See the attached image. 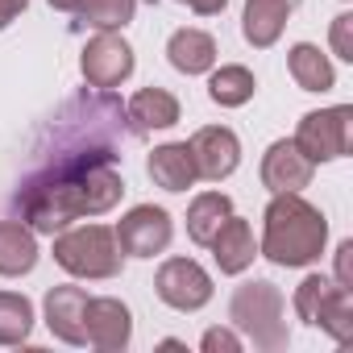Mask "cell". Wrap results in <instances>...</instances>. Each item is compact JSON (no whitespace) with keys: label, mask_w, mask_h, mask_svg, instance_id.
I'll return each mask as SVG.
<instances>
[{"label":"cell","mask_w":353,"mask_h":353,"mask_svg":"<svg viewBox=\"0 0 353 353\" xmlns=\"http://www.w3.org/2000/svg\"><path fill=\"white\" fill-rule=\"evenodd\" d=\"M121 129L125 104L112 92L83 88L46 121V137L34 145V166L21 174L13 192V208L21 225L42 237L59 229L104 216L121 204Z\"/></svg>","instance_id":"obj_1"},{"label":"cell","mask_w":353,"mask_h":353,"mask_svg":"<svg viewBox=\"0 0 353 353\" xmlns=\"http://www.w3.org/2000/svg\"><path fill=\"white\" fill-rule=\"evenodd\" d=\"M324 250H328V216L316 204H307L299 192H274L262 212L258 258L283 270H303L316 266Z\"/></svg>","instance_id":"obj_2"},{"label":"cell","mask_w":353,"mask_h":353,"mask_svg":"<svg viewBox=\"0 0 353 353\" xmlns=\"http://www.w3.org/2000/svg\"><path fill=\"white\" fill-rule=\"evenodd\" d=\"M229 324L241 332L262 353H283L291 345V324H287V295L270 279H250L233 291L229 299Z\"/></svg>","instance_id":"obj_3"},{"label":"cell","mask_w":353,"mask_h":353,"mask_svg":"<svg viewBox=\"0 0 353 353\" xmlns=\"http://www.w3.org/2000/svg\"><path fill=\"white\" fill-rule=\"evenodd\" d=\"M50 258L71 274V279H88V283H104L117 279L125 266V254L117 245V233L108 225H67L54 233V250Z\"/></svg>","instance_id":"obj_4"},{"label":"cell","mask_w":353,"mask_h":353,"mask_svg":"<svg viewBox=\"0 0 353 353\" xmlns=\"http://www.w3.org/2000/svg\"><path fill=\"white\" fill-rule=\"evenodd\" d=\"M291 307H295V316L307 328H320V332H328L341 345L353 336V291L336 287L328 274H307L295 287Z\"/></svg>","instance_id":"obj_5"},{"label":"cell","mask_w":353,"mask_h":353,"mask_svg":"<svg viewBox=\"0 0 353 353\" xmlns=\"http://www.w3.org/2000/svg\"><path fill=\"white\" fill-rule=\"evenodd\" d=\"M349 129H353V108L349 104H332V108L303 112L291 141L320 166V162H336V158L349 154Z\"/></svg>","instance_id":"obj_6"},{"label":"cell","mask_w":353,"mask_h":353,"mask_svg":"<svg viewBox=\"0 0 353 353\" xmlns=\"http://www.w3.org/2000/svg\"><path fill=\"white\" fill-rule=\"evenodd\" d=\"M212 274L196 258H166L154 274V295L174 312H200L212 303Z\"/></svg>","instance_id":"obj_7"},{"label":"cell","mask_w":353,"mask_h":353,"mask_svg":"<svg viewBox=\"0 0 353 353\" xmlns=\"http://www.w3.org/2000/svg\"><path fill=\"white\" fill-rule=\"evenodd\" d=\"M133 67H137V59H133V46L121 38V30H100V34L88 38V46L79 50L83 83H88V88H100V92L121 88V83L133 75Z\"/></svg>","instance_id":"obj_8"},{"label":"cell","mask_w":353,"mask_h":353,"mask_svg":"<svg viewBox=\"0 0 353 353\" xmlns=\"http://www.w3.org/2000/svg\"><path fill=\"white\" fill-rule=\"evenodd\" d=\"M117 245L125 258H158L170 250L174 241V221L166 208L158 204H133L121 221H117Z\"/></svg>","instance_id":"obj_9"},{"label":"cell","mask_w":353,"mask_h":353,"mask_svg":"<svg viewBox=\"0 0 353 353\" xmlns=\"http://www.w3.org/2000/svg\"><path fill=\"white\" fill-rule=\"evenodd\" d=\"M188 154H192V166H196V179L225 183L241 166V137L229 125H204L188 137Z\"/></svg>","instance_id":"obj_10"},{"label":"cell","mask_w":353,"mask_h":353,"mask_svg":"<svg viewBox=\"0 0 353 353\" xmlns=\"http://www.w3.org/2000/svg\"><path fill=\"white\" fill-rule=\"evenodd\" d=\"M88 291L75 287V283H63V287H50L46 299H42V312H46V328L54 341L63 345H88Z\"/></svg>","instance_id":"obj_11"},{"label":"cell","mask_w":353,"mask_h":353,"mask_svg":"<svg viewBox=\"0 0 353 353\" xmlns=\"http://www.w3.org/2000/svg\"><path fill=\"white\" fill-rule=\"evenodd\" d=\"M258 174H262V188H266L270 196H274V192H303V188L312 183V174H316V162H312L291 137H279V141L266 145Z\"/></svg>","instance_id":"obj_12"},{"label":"cell","mask_w":353,"mask_h":353,"mask_svg":"<svg viewBox=\"0 0 353 353\" xmlns=\"http://www.w3.org/2000/svg\"><path fill=\"white\" fill-rule=\"evenodd\" d=\"M133 341V312L117 295H92L88 299V345L100 353H121Z\"/></svg>","instance_id":"obj_13"},{"label":"cell","mask_w":353,"mask_h":353,"mask_svg":"<svg viewBox=\"0 0 353 353\" xmlns=\"http://www.w3.org/2000/svg\"><path fill=\"white\" fill-rule=\"evenodd\" d=\"M183 108L174 100V92L166 88H137L125 104V125L133 137H150V133H162L170 125H179Z\"/></svg>","instance_id":"obj_14"},{"label":"cell","mask_w":353,"mask_h":353,"mask_svg":"<svg viewBox=\"0 0 353 353\" xmlns=\"http://www.w3.org/2000/svg\"><path fill=\"white\" fill-rule=\"evenodd\" d=\"M208 250H212V262H216L221 274H245V270L254 266V258H258L254 225L233 212V216L216 229V237L208 241Z\"/></svg>","instance_id":"obj_15"},{"label":"cell","mask_w":353,"mask_h":353,"mask_svg":"<svg viewBox=\"0 0 353 353\" xmlns=\"http://www.w3.org/2000/svg\"><path fill=\"white\" fill-rule=\"evenodd\" d=\"M295 9H299V0H245L241 38L254 50H270L283 38V30H287V21H291Z\"/></svg>","instance_id":"obj_16"},{"label":"cell","mask_w":353,"mask_h":353,"mask_svg":"<svg viewBox=\"0 0 353 353\" xmlns=\"http://www.w3.org/2000/svg\"><path fill=\"white\" fill-rule=\"evenodd\" d=\"M216 38L208 30H196V26H183V30H174L166 38V63L179 71V75H208L216 67Z\"/></svg>","instance_id":"obj_17"},{"label":"cell","mask_w":353,"mask_h":353,"mask_svg":"<svg viewBox=\"0 0 353 353\" xmlns=\"http://www.w3.org/2000/svg\"><path fill=\"white\" fill-rule=\"evenodd\" d=\"M145 174L154 179V188L179 196L188 188H196V166H192V154H188V141H166V145H154V154L145 158Z\"/></svg>","instance_id":"obj_18"},{"label":"cell","mask_w":353,"mask_h":353,"mask_svg":"<svg viewBox=\"0 0 353 353\" xmlns=\"http://www.w3.org/2000/svg\"><path fill=\"white\" fill-rule=\"evenodd\" d=\"M38 233L21 221H0V279H26L38 266Z\"/></svg>","instance_id":"obj_19"},{"label":"cell","mask_w":353,"mask_h":353,"mask_svg":"<svg viewBox=\"0 0 353 353\" xmlns=\"http://www.w3.org/2000/svg\"><path fill=\"white\" fill-rule=\"evenodd\" d=\"M287 71L303 92H332L336 88V67L316 42H295L287 50Z\"/></svg>","instance_id":"obj_20"},{"label":"cell","mask_w":353,"mask_h":353,"mask_svg":"<svg viewBox=\"0 0 353 353\" xmlns=\"http://www.w3.org/2000/svg\"><path fill=\"white\" fill-rule=\"evenodd\" d=\"M254 92H258V79L241 63H225V67L208 71V100L221 104V108H241V104L254 100Z\"/></svg>","instance_id":"obj_21"},{"label":"cell","mask_w":353,"mask_h":353,"mask_svg":"<svg viewBox=\"0 0 353 353\" xmlns=\"http://www.w3.org/2000/svg\"><path fill=\"white\" fill-rule=\"evenodd\" d=\"M233 216V200L225 192H200L192 204H188V237L196 245L208 250V241L216 237V229Z\"/></svg>","instance_id":"obj_22"},{"label":"cell","mask_w":353,"mask_h":353,"mask_svg":"<svg viewBox=\"0 0 353 353\" xmlns=\"http://www.w3.org/2000/svg\"><path fill=\"white\" fill-rule=\"evenodd\" d=\"M34 332V303L21 291H0V345H26Z\"/></svg>","instance_id":"obj_23"},{"label":"cell","mask_w":353,"mask_h":353,"mask_svg":"<svg viewBox=\"0 0 353 353\" xmlns=\"http://www.w3.org/2000/svg\"><path fill=\"white\" fill-rule=\"evenodd\" d=\"M133 13H137V0H79V9H75V17H79V26H88V30H125L129 21H133Z\"/></svg>","instance_id":"obj_24"},{"label":"cell","mask_w":353,"mask_h":353,"mask_svg":"<svg viewBox=\"0 0 353 353\" xmlns=\"http://www.w3.org/2000/svg\"><path fill=\"white\" fill-rule=\"evenodd\" d=\"M328 46L341 63H353V13H336L328 30Z\"/></svg>","instance_id":"obj_25"},{"label":"cell","mask_w":353,"mask_h":353,"mask_svg":"<svg viewBox=\"0 0 353 353\" xmlns=\"http://www.w3.org/2000/svg\"><path fill=\"white\" fill-rule=\"evenodd\" d=\"M241 345H245V341H241V332H237L233 324H229V328H208V332L200 336V349H204V353H241Z\"/></svg>","instance_id":"obj_26"},{"label":"cell","mask_w":353,"mask_h":353,"mask_svg":"<svg viewBox=\"0 0 353 353\" xmlns=\"http://www.w3.org/2000/svg\"><path fill=\"white\" fill-rule=\"evenodd\" d=\"M332 283L345 287V291H353V241H349V237L336 245V270H332Z\"/></svg>","instance_id":"obj_27"},{"label":"cell","mask_w":353,"mask_h":353,"mask_svg":"<svg viewBox=\"0 0 353 353\" xmlns=\"http://www.w3.org/2000/svg\"><path fill=\"white\" fill-rule=\"evenodd\" d=\"M26 9H30V0H0V30H9Z\"/></svg>","instance_id":"obj_28"},{"label":"cell","mask_w":353,"mask_h":353,"mask_svg":"<svg viewBox=\"0 0 353 353\" xmlns=\"http://www.w3.org/2000/svg\"><path fill=\"white\" fill-rule=\"evenodd\" d=\"M183 5H188L192 13H200V17H216V13L229 9V0H183Z\"/></svg>","instance_id":"obj_29"},{"label":"cell","mask_w":353,"mask_h":353,"mask_svg":"<svg viewBox=\"0 0 353 353\" xmlns=\"http://www.w3.org/2000/svg\"><path fill=\"white\" fill-rule=\"evenodd\" d=\"M50 9H59V13H71V17H75V9H79V0H50Z\"/></svg>","instance_id":"obj_30"},{"label":"cell","mask_w":353,"mask_h":353,"mask_svg":"<svg viewBox=\"0 0 353 353\" xmlns=\"http://www.w3.org/2000/svg\"><path fill=\"white\" fill-rule=\"evenodd\" d=\"M179 5H183V0H179Z\"/></svg>","instance_id":"obj_31"}]
</instances>
